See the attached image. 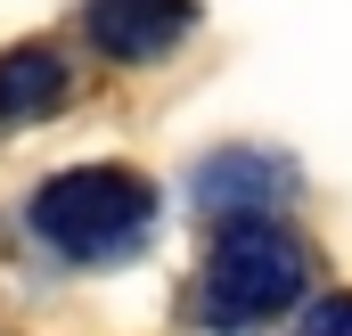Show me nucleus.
Returning <instances> with one entry per match:
<instances>
[{
	"mask_svg": "<svg viewBox=\"0 0 352 336\" xmlns=\"http://www.w3.org/2000/svg\"><path fill=\"white\" fill-rule=\"evenodd\" d=\"M197 33V0H82V41L107 66H156Z\"/></svg>",
	"mask_w": 352,
	"mask_h": 336,
	"instance_id": "obj_4",
	"label": "nucleus"
},
{
	"mask_svg": "<svg viewBox=\"0 0 352 336\" xmlns=\"http://www.w3.org/2000/svg\"><path fill=\"white\" fill-rule=\"evenodd\" d=\"M303 287H311V254L295 230H278V222H230L213 254H205V287H197V304H205V328L213 336H254L270 320H287V304H303Z\"/></svg>",
	"mask_w": 352,
	"mask_h": 336,
	"instance_id": "obj_2",
	"label": "nucleus"
},
{
	"mask_svg": "<svg viewBox=\"0 0 352 336\" xmlns=\"http://www.w3.org/2000/svg\"><path fill=\"white\" fill-rule=\"evenodd\" d=\"M295 336H352V287H344V295H320V304H303Z\"/></svg>",
	"mask_w": 352,
	"mask_h": 336,
	"instance_id": "obj_6",
	"label": "nucleus"
},
{
	"mask_svg": "<svg viewBox=\"0 0 352 336\" xmlns=\"http://www.w3.org/2000/svg\"><path fill=\"white\" fill-rule=\"evenodd\" d=\"M25 230L58 262H131L156 238V189L131 165H66L25 197Z\"/></svg>",
	"mask_w": 352,
	"mask_h": 336,
	"instance_id": "obj_1",
	"label": "nucleus"
},
{
	"mask_svg": "<svg viewBox=\"0 0 352 336\" xmlns=\"http://www.w3.org/2000/svg\"><path fill=\"white\" fill-rule=\"evenodd\" d=\"M66 90H74V66H66L50 41H16V50H0V132L58 115Z\"/></svg>",
	"mask_w": 352,
	"mask_h": 336,
	"instance_id": "obj_5",
	"label": "nucleus"
},
{
	"mask_svg": "<svg viewBox=\"0 0 352 336\" xmlns=\"http://www.w3.org/2000/svg\"><path fill=\"white\" fill-rule=\"evenodd\" d=\"M295 156H278V148H254V140H238V148H205L197 172H188V197L213 213V222H270L287 197H295Z\"/></svg>",
	"mask_w": 352,
	"mask_h": 336,
	"instance_id": "obj_3",
	"label": "nucleus"
}]
</instances>
